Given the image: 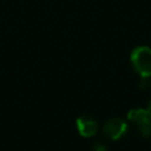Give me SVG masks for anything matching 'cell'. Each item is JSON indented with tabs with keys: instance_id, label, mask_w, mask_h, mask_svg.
<instances>
[{
	"instance_id": "8992f818",
	"label": "cell",
	"mask_w": 151,
	"mask_h": 151,
	"mask_svg": "<svg viewBox=\"0 0 151 151\" xmlns=\"http://www.w3.org/2000/svg\"><path fill=\"white\" fill-rule=\"evenodd\" d=\"M92 151H107V145L104 142L98 140L92 145Z\"/></svg>"
},
{
	"instance_id": "6da1fadb",
	"label": "cell",
	"mask_w": 151,
	"mask_h": 151,
	"mask_svg": "<svg viewBox=\"0 0 151 151\" xmlns=\"http://www.w3.org/2000/svg\"><path fill=\"white\" fill-rule=\"evenodd\" d=\"M134 71L140 77H151V48L147 46L134 47L130 57Z\"/></svg>"
},
{
	"instance_id": "3957f363",
	"label": "cell",
	"mask_w": 151,
	"mask_h": 151,
	"mask_svg": "<svg viewBox=\"0 0 151 151\" xmlns=\"http://www.w3.org/2000/svg\"><path fill=\"white\" fill-rule=\"evenodd\" d=\"M127 131H129L127 123L119 117H113L107 119L103 126L104 136L111 140H118L123 138L127 133Z\"/></svg>"
},
{
	"instance_id": "52a82bcc",
	"label": "cell",
	"mask_w": 151,
	"mask_h": 151,
	"mask_svg": "<svg viewBox=\"0 0 151 151\" xmlns=\"http://www.w3.org/2000/svg\"><path fill=\"white\" fill-rule=\"evenodd\" d=\"M146 110H147L149 114L151 116V99H150V100H149V103H147V107H146Z\"/></svg>"
},
{
	"instance_id": "5b68a950",
	"label": "cell",
	"mask_w": 151,
	"mask_h": 151,
	"mask_svg": "<svg viewBox=\"0 0 151 151\" xmlns=\"http://www.w3.org/2000/svg\"><path fill=\"white\" fill-rule=\"evenodd\" d=\"M138 85L143 90H147L151 87V77H139Z\"/></svg>"
},
{
	"instance_id": "7a4b0ae2",
	"label": "cell",
	"mask_w": 151,
	"mask_h": 151,
	"mask_svg": "<svg viewBox=\"0 0 151 151\" xmlns=\"http://www.w3.org/2000/svg\"><path fill=\"white\" fill-rule=\"evenodd\" d=\"M129 122L136 127L143 138L151 137V116L145 109H132L127 113Z\"/></svg>"
},
{
	"instance_id": "277c9868",
	"label": "cell",
	"mask_w": 151,
	"mask_h": 151,
	"mask_svg": "<svg viewBox=\"0 0 151 151\" xmlns=\"http://www.w3.org/2000/svg\"><path fill=\"white\" fill-rule=\"evenodd\" d=\"M76 126H77L79 134L83 137H86V138L93 137L94 134H97V132L99 130V124H98L97 119L91 114L79 116L77 118Z\"/></svg>"
}]
</instances>
